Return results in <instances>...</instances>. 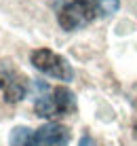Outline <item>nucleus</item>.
<instances>
[{"label": "nucleus", "mask_w": 137, "mask_h": 146, "mask_svg": "<svg viewBox=\"0 0 137 146\" xmlns=\"http://www.w3.org/2000/svg\"><path fill=\"white\" fill-rule=\"evenodd\" d=\"M95 17H97V4L93 0H72L61 7L57 21L65 32H76L80 28H87Z\"/></svg>", "instance_id": "nucleus-3"}, {"label": "nucleus", "mask_w": 137, "mask_h": 146, "mask_svg": "<svg viewBox=\"0 0 137 146\" xmlns=\"http://www.w3.org/2000/svg\"><path fill=\"white\" fill-rule=\"evenodd\" d=\"M0 93H2L4 102L9 104L21 102L28 93V78L11 64L0 66Z\"/></svg>", "instance_id": "nucleus-4"}, {"label": "nucleus", "mask_w": 137, "mask_h": 146, "mask_svg": "<svg viewBox=\"0 0 137 146\" xmlns=\"http://www.w3.org/2000/svg\"><path fill=\"white\" fill-rule=\"evenodd\" d=\"M30 64L38 70V72L47 74V76L55 80H72L74 78V70L72 64L63 57V55L51 51V49H34L30 53Z\"/></svg>", "instance_id": "nucleus-1"}, {"label": "nucleus", "mask_w": 137, "mask_h": 146, "mask_svg": "<svg viewBox=\"0 0 137 146\" xmlns=\"http://www.w3.org/2000/svg\"><path fill=\"white\" fill-rule=\"evenodd\" d=\"M34 146H70V129L59 123H49L36 131Z\"/></svg>", "instance_id": "nucleus-5"}, {"label": "nucleus", "mask_w": 137, "mask_h": 146, "mask_svg": "<svg viewBox=\"0 0 137 146\" xmlns=\"http://www.w3.org/2000/svg\"><path fill=\"white\" fill-rule=\"evenodd\" d=\"M95 4H97V11L101 15H114L116 11H118V7H120V0H93Z\"/></svg>", "instance_id": "nucleus-7"}, {"label": "nucleus", "mask_w": 137, "mask_h": 146, "mask_svg": "<svg viewBox=\"0 0 137 146\" xmlns=\"http://www.w3.org/2000/svg\"><path fill=\"white\" fill-rule=\"evenodd\" d=\"M36 144V131L25 125H17L9 135V146H34Z\"/></svg>", "instance_id": "nucleus-6"}, {"label": "nucleus", "mask_w": 137, "mask_h": 146, "mask_svg": "<svg viewBox=\"0 0 137 146\" xmlns=\"http://www.w3.org/2000/svg\"><path fill=\"white\" fill-rule=\"evenodd\" d=\"M38 117L42 119H53V117H63L76 110V98L68 87H55L49 95H40L34 104Z\"/></svg>", "instance_id": "nucleus-2"}]
</instances>
